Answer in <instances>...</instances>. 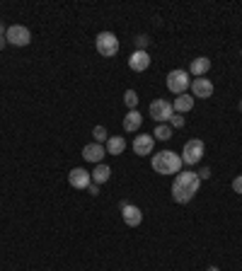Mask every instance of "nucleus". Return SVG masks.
<instances>
[{
	"instance_id": "ddd939ff",
	"label": "nucleus",
	"mask_w": 242,
	"mask_h": 271,
	"mask_svg": "<svg viewBox=\"0 0 242 271\" xmlns=\"http://www.w3.org/2000/svg\"><path fill=\"white\" fill-rule=\"evenodd\" d=\"M104 155H107V148H104L102 143H90V145L83 148V158L87 162H94V165H100Z\"/></svg>"
},
{
	"instance_id": "a211bd4d",
	"label": "nucleus",
	"mask_w": 242,
	"mask_h": 271,
	"mask_svg": "<svg viewBox=\"0 0 242 271\" xmlns=\"http://www.w3.org/2000/svg\"><path fill=\"white\" fill-rule=\"evenodd\" d=\"M92 175V182L94 184H104V182H109V177H112V169H109V165H97L94 167V172H90Z\"/></svg>"
},
{
	"instance_id": "4468645a",
	"label": "nucleus",
	"mask_w": 242,
	"mask_h": 271,
	"mask_svg": "<svg viewBox=\"0 0 242 271\" xmlns=\"http://www.w3.org/2000/svg\"><path fill=\"white\" fill-rule=\"evenodd\" d=\"M140 126H143V116H140V112L131 109V112L124 116V131L136 133V131H140Z\"/></svg>"
},
{
	"instance_id": "6e6552de",
	"label": "nucleus",
	"mask_w": 242,
	"mask_h": 271,
	"mask_svg": "<svg viewBox=\"0 0 242 271\" xmlns=\"http://www.w3.org/2000/svg\"><path fill=\"white\" fill-rule=\"evenodd\" d=\"M68 184L73 189H80V191H85V189L92 184V175L87 172L85 167H73L70 172H68Z\"/></svg>"
},
{
	"instance_id": "9d476101",
	"label": "nucleus",
	"mask_w": 242,
	"mask_h": 271,
	"mask_svg": "<svg viewBox=\"0 0 242 271\" xmlns=\"http://www.w3.org/2000/svg\"><path fill=\"white\" fill-rule=\"evenodd\" d=\"M213 94V83L206 80V78H194L191 80V97H199V100H208Z\"/></svg>"
},
{
	"instance_id": "2eb2a0df",
	"label": "nucleus",
	"mask_w": 242,
	"mask_h": 271,
	"mask_svg": "<svg viewBox=\"0 0 242 271\" xmlns=\"http://www.w3.org/2000/svg\"><path fill=\"white\" fill-rule=\"evenodd\" d=\"M208 70H211V58H206V56H199L189 63V75H194V78H201Z\"/></svg>"
},
{
	"instance_id": "dca6fc26",
	"label": "nucleus",
	"mask_w": 242,
	"mask_h": 271,
	"mask_svg": "<svg viewBox=\"0 0 242 271\" xmlns=\"http://www.w3.org/2000/svg\"><path fill=\"white\" fill-rule=\"evenodd\" d=\"M172 109L177 114H184V112H191L194 109V97L191 94H179V97H175V102H172Z\"/></svg>"
},
{
	"instance_id": "393cba45",
	"label": "nucleus",
	"mask_w": 242,
	"mask_h": 271,
	"mask_svg": "<svg viewBox=\"0 0 242 271\" xmlns=\"http://www.w3.org/2000/svg\"><path fill=\"white\" fill-rule=\"evenodd\" d=\"M233 189H235V194H242V175H237L233 179Z\"/></svg>"
},
{
	"instance_id": "4be33fe9",
	"label": "nucleus",
	"mask_w": 242,
	"mask_h": 271,
	"mask_svg": "<svg viewBox=\"0 0 242 271\" xmlns=\"http://www.w3.org/2000/svg\"><path fill=\"white\" fill-rule=\"evenodd\" d=\"M133 44H136V51H146V46L150 44V39L146 34H138V37L133 39Z\"/></svg>"
},
{
	"instance_id": "7ed1b4c3",
	"label": "nucleus",
	"mask_w": 242,
	"mask_h": 271,
	"mask_svg": "<svg viewBox=\"0 0 242 271\" xmlns=\"http://www.w3.org/2000/svg\"><path fill=\"white\" fill-rule=\"evenodd\" d=\"M191 87V75H189V70H182V68H177V70H170L167 73V90L172 94H184L186 90Z\"/></svg>"
},
{
	"instance_id": "412c9836",
	"label": "nucleus",
	"mask_w": 242,
	"mask_h": 271,
	"mask_svg": "<svg viewBox=\"0 0 242 271\" xmlns=\"http://www.w3.org/2000/svg\"><path fill=\"white\" fill-rule=\"evenodd\" d=\"M92 138H94V143H107V140H109V133H107L104 126H94V129H92Z\"/></svg>"
},
{
	"instance_id": "9b49d317",
	"label": "nucleus",
	"mask_w": 242,
	"mask_h": 271,
	"mask_svg": "<svg viewBox=\"0 0 242 271\" xmlns=\"http://www.w3.org/2000/svg\"><path fill=\"white\" fill-rule=\"evenodd\" d=\"M153 148H155V138H153V133H140V136H136L133 138V153L136 155H150L153 153Z\"/></svg>"
},
{
	"instance_id": "1a4fd4ad",
	"label": "nucleus",
	"mask_w": 242,
	"mask_h": 271,
	"mask_svg": "<svg viewBox=\"0 0 242 271\" xmlns=\"http://www.w3.org/2000/svg\"><path fill=\"white\" fill-rule=\"evenodd\" d=\"M121 218L129 228H136V225L143 223V213H140L138 206L129 204V201H121Z\"/></svg>"
},
{
	"instance_id": "6ab92c4d",
	"label": "nucleus",
	"mask_w": 242,
	"mask_h": 271,
	"mask_svg": "<svg viewBox=\"0 0 242 271\" xmlns=\"http://www.w3.org/2000/svg\"><path fill=\"white\" fill-rule=\"evenodd\" d=\"M153 138L155 140H170L172 138V126H167V124H158L155 131H153Z\"/></svg>"
},
{
	"instance_id": "f3484780",
	"label": "nucleus",
	"mask_w": 242,
	"mask_h": 271,
	"mask_svg": "<svg viewBox=\"0 0 242 271\" xmlns=\"http://www.w3.org/2000/svg\"><path fill=\"white\" fill-rule=\"evenodd\" d=\"M107 153L109 155H121L124 150H126V140H124V136H109V140H107Z\"/></svg>"
},
{
	"instance_id": "f8f14e48",
	"label": "nucleus",
	"mask_w": 242,
	"mask_h": 271,
	"mask_svg": "<svg viewBox=\"0 0 242 271\" xmlns=\"http://www.w3.org/2000/svg\"><path fill=\"white\" fill-rule=\"evenodd\" d=\"M129 68H131V70H136V73H143V70H148V68H150L148 51H133V54L129 56Z\"/></svg>"
},
{
	"instance_id": "20e7f679",
	"label": "nucleus",
	"mask_w": 242,
	"mask_h": 271,
	"mask_svg": "<svg viewBox=\"0 0 242 271\" xmlns=\"http://www.w3.org/2000/svg\"><path fill=\"white\" fill-rule=\"evenodd\" d=\"M94 46H97V51H100L104 58H112L119 54V39H116V34H112V32H100L97 39H94Z\"/></svg>"
},
{
	"instance_id": "aec40b11",
	"label": "nucleus",
	"mask_w": 242,
	"mask_h": 271,
	"mask_svg": "<svg viewBox=\"0 0 242 271\" xmlns=\"http://www.w3.org/2000/svg\"><path fill=\"white\" fill-rule=\"evenodd\" d=\"M138 100H140V97H138L136 90H126V92H124V102H126V107H129V112L138 107Z\"/></svg>"
},
{
	"instance_id": "b1692460",
	"label": "nucleus",
	"mask_w": 242,
	"mask_h": 271,
	"mask_svg": "<svg viewBox=\"0 0 242 271\" xmlns=\"http://www.w3.org/2000/svg\"><path fill=\"white\" fill-rule=\"evenodd\" d=\"M196 175H199V179H201V182H206V179H211V167H201Z\"/></svg>"
},
{
	"instance_id": "c85d7f7f",
	"label": "nucleus",
	"mask_w": 242,
	"mask_h": 271,
	"mask_svg": "<svg viewBox=\"0 0 242 271\" xmlns=\"http://www.w3.org/2000/svg\"><path fill=\"white\" fill-rule=\"evenodd\" d=\"M208 271H218V266H211V269H208Z\"/></svg>"
},
{
	"instance_id": "f257e3e1",
	"label": "nucleus",
	"mask_w": 242,
	"mask_h": 271,
	"mask_svg": "<svg viewBox=\"0 0 242 271\" xmlns=\"http://www.w3.org/2000/svg\"><path fill=\"white\" fill-rule=\"evenodd\" d=\"M199 189H201V179L196 172H179L172 182V199L177 204H189L199 194Z\"/></svg>"
},
{
	"instance_id": "f03ea898",
	"label": "nucleus",
	"mask_w": 242,
	"mask_h": 271,
	"mask_svg": "<svg viewBox=\"0 0 242 271\" xmlns=\"http://www.w3.org/2000/svg\"><path fill=\"white\" fill-rule=\"evenodd\" d=\"M150 165H153V169H155L158 175H179L184 162H182V155H177V153H172V150H160V153L153 155Z\"/></svg>"
},
{
	"instance_id": "423d86ee",
	"label": "nucleus",
	"mask_w": 242,
	"mask_h": 271,
	"mask_svg": "<svg viewBox=\"0 0 242 271\" xmlns=\"http://www.w3.org/2000/svg\"><path fill=\"white\" fill-rule=\"evenodd\" d=\"M148 112H150V116H153L158 124H165V121H170V119H172L175 109H172V102H167V100H153Z\"/></svg>"
},
{
	"instance_id": "a878e982",
	"label": "nucleus",
	"mask_w": 242,
	"mask_h": 271,
	"mask_svg": "<svg viewBox=\"0 0 242 271\" xmlns=\"http://www.w3.org/2000/svg\"><path fill=\"white\" fill-rule=\"evenodd\" d=\"M87 191H90V194H92V196H97V194H100V184H90V187H87Z\"/></svg>"
},
{
	"instance_id": "cd10ccee",
	"label": "nucleus",
	"mask_w": 242,
	"mask_h": 271,
	"mask_svg": "<svg viewBox=\"0 0 242 271\" xmlns=\"http://www.w3.org/2000/svg\"><path fill=\"white\" fill-rule=\"evenodd\" d=\"M5 32H8V29H5V24L0 22V34H5Z\"/></svg>"
},
{
	"instance_id": "c756f323",
	"label": "nucleus",
	"mask_w": 242,
	"mask_h": 271,
	"mask_svg": "<svg viewBox=\"0 0 242 271\" xmlns=\"http://www.w3.org/2000/svg\"><path fill=\"white\" fill-rule=\"evenodd\" d=\"M240 112H242V102H240Z\"/></svg>"
},
{
	"instance_id": "39448f33",
	"label": "nucleus",
	"mask_w": 242,
	"mask_h": 271,
	"mask_svg": "<svg viewBox=\"0 0 242 271\" xmlns=\"http://www.w3.org/2000/svg\"><path fill=\"white\" fill-rule=\"evenodd\" d=\"M204 140H199V138H191V140H186L184 143V150H182V162L184 165H199V160L204 158Z\"/></svg>"
},
{
	"instance_id": "0eeeda50",
	"label": "nucleus",
	"mask_w": 242,
	"mask_h": 271,
	"mask_svg": "<svg viewBox=\"0 0 242 271\" xmlns=\"http://www.w3.org/2000/svg\"><path fill=\"white\" fill-rule=\"evenodd\" d=\"M5 39H8V44H12V46H27L29 41H32V34H29V29L25 24H12L5 32Z\"/></svg>"
},
{
	"instance_id": "5701e85b",
	"label": "nucleus",
	"mask_w": 242,
	"mask_h": 271,
	"mask_svg": "<svg viewBox=\"0 0 242 271\" xmlns=\"http://www.w3.org/2000/svg\"><path fill=\"white\" fill-rule=\"evenodd\" d=\"M170 121H172V129H182V126H184V116H182V114H172Z\"/></svg>"
},
{
	"instance_id": "bb28decb",
	"label": "nucleus",
	"mask_w": 242,
	"mask_h": 271,
	"mask_svg": "<svg viewBox=\"0 0 242 271\" xmlns=\"http://www.w3.org/2000/svg\"><path fill=\"white\" fill-rule=\"evenodd\" d=\"M5 44H8V39H5V34H0V51L5 48Z\"/></svg>"
}]
</instances>
